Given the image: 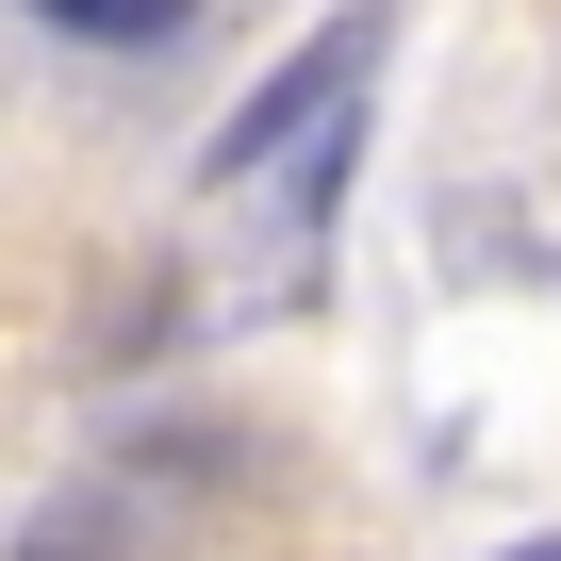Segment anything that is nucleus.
Here are the masks:
<instances>
[{"mask_svg": "<svg viewBox=\"0 0 561 561\" xmlns=\"http://www.w3.org/2000/svg\"><path fill=\"white\" fill-rule=\"evenodd\" d=\"M380 34L397 18H331L298 67H280L264 100H231L215 116V149H198V182H280L298 149H331V133H364V83H380Z\"/></svg>", "mask_w": 561, "mask_h": 561, "instance_id": "nucleus-1", "label": "nucleus"}, {"mask_svg": "<svg viewBox=\"0 0 561 561\" xmlns=\"http://www.w3.org/2000/svg\"><path fill=\"white\" fill-rule=\"evenodd\" d=\"M50 34H100V50H165V34H198L215 0H34Z\"/></svg>", "mask_w": 561, "mask_h": 561, "instance_id": "nucleus-2", "label": "nucleus"}, {"mask_svg": "<svg viewBox=\"0 0 561 561\" xmlns=\"http://www.w3.org/2000/svg\"><path fill=\"white\" fill-rule=\"evenodd\" d=\"M495 561H561V545H495Z\"/></svg>", "mask_w": 561, "mask_h": 561, "instance_id": "nucleus-3", "label": "nucleus"}]
</instances>
